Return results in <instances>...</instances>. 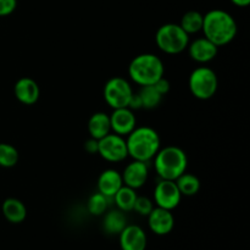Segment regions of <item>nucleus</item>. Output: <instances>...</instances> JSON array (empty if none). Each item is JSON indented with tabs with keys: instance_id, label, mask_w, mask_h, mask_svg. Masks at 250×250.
Returning <instances> with one entry per match:
<instances>
[{
	"instance_id": "nucleus-27",
	"label": "nucleus",
	"mask_w": 250,
	"mask_h": 250,
	"mask_svg": "<svg viewBox=\"0 0 250 250\" xmlns=\"http://www.w3.org/2000/svg\"><path fill=\"white\" fill-rule=\"evenodd\" d=\"M16 7L17 0H0V17L11 15Z\"/></svg>"
},
{
	"instance_id": "nucleus-10",
	"label": "nucleus",
	"mask_w": 250,
	"mask_h": 250,
	"mask_svg": "<svg viewBox=\"0 0 250 250\" xmlns=\"http://www.w3.org/2000/svg\"><path fill=\"white\" fill-rule=\"evenodd\" d=\"M110 117V125H111V132L119 136L127 137L137 127V119L133 114V110L129 107H120V109H112Z\"/></svg>"
},
{
	"instance_id": "nucleus-23",
	"label": "nucleus",
	"mask_w": 250,
	"mask_h": 250,
	"mask_svg": "<svg viewBox=\"0 0 250 250\" xmlns=\"http://www.w3.org/2000/svg\"><path fill=\"white\" fill-rule=\"evenodd\" d=\"M142 100V107L144 109H154L161 103L163 95L155 89L154 85H143L138 92Z\"/></svg>"
},
{
	"instance_id": "nucleus-7",
	"label": "nucleus",
	"mask_w": 250,
	"mask_h": 250,
	"mask_svg": "<svg viewBox=\"0 0 250 250\" xmlns=\"http://www.w3.org/2000/svg\"><path fill=\"white\" fill-rule=\"evenodd\" d=\"M133 89L131 83L122 77H112L104 85V99L112 109L128 107Z\"/></svg>"
},
{
	"instance_id": "nucleus-3",
	"label": "nucleus",
	"mask_w": 250,
	"mask_h": 250,
	"mask_svg": "<svg viewBox=\"0 0 250 250\" xmlns=\"http://www.w3.org/2000/svg\"><path fill=\"white\" fill-rule=\"evenodd\" d=\"M153 159L155 172L161 180L176 181L187 170V154L180 146H170L160 148Z\"/></svg>"
},
{
	"instance_id": "nucleus-17",
	"label": "nucleus",
	"mask_w": 250,
	"mask_h": 250,
	"mask_svg": "<svg viewBox=\"0 0 250 250\" xmlns=\"http://www.w3.org/2000/svg\"><path fill=\"white\" fill-rule=\"evenodd\" d=\"M1 211L5 219L11 224H21L26 220V205L16 198H7L1 205Z\"/></svg>"
},
{
	"instance_id": "nucleus-16",
	"label": "nucleus",
	"mask_w": 250,
	"mask_h": 250,
	"mask_svg": "<svg viewBox=\"0 0 250 250\" xmlns=\"http://www.w3.org/2000/svg\"><path fill=\"white\" fill-rule=\"evenodd\" d=\"M122 186H124V181H122L121 173L114 168L104 170L98 178V192L109 199H112V197L116 194V192Z\"/></svg>"
},
{
	"instance_id": "nucleus-26",
	"label": "nucleus",
	"mask_w": 250,
	"mask_h": 250,
	"mask_svg": "<svg viewBox=\"0 0 250 250\" xmlns=\"http://www.w3.org/2000/svg\"><path fill=\"white\" fill-rule=\"evenodd\" d=\"M153 209V200L149 199L148 197H137L136 203H134L133 207V210L137 214L142 215V216H148Z\"/></svg>"
},
{
	"instance_id": "nucleus-2",
	"label": "nucleus",
	"mask_w": 250,
	"mask_h": 250,
	"mask_svg": "<svg viewBox=\"0 0 250 250\" xmlns=\"http://www.w3.org/2000/svg\"><path fill=\"white\" fill-rule=\"evenodd\" d=\"M128 156L133 160L148 161L153 160L161 148V139L158 132L148 126L136 127L126 138Z\"/></svg>"
},
{
	"instance_id": "nucleus-14",
	"label": "nucleus",
	"mask_w": 250,
	"mask_h": 250,
	"mask_svg": "<svg viewBox=\"0 0 250 250\" xmlns=\"http://www.w3.org/2000/svg\"><path fill=\"white\" fill-rule=\"evenodd\" d=\"M187 49L190 58L199 63L210 62L216 58L217 53H219V46L215 45L205 37L194 39L192 43L189 42Z\"/></svg>"
},
{
	"instance_id": "nucleus-29",
	"label": "nucleus",
	"mask_w": 250,
	"mask_h": 250,
	"mask_svg": "<svg viewBox=\"0 0 250 250\" xmlns=\"http://www.w3.org/2000/svg\"><path fill=\"white\" fill-rule=\"evenodd\" d=\"M128 107L131 110H138L142 107V100L138 93H133L131 97V100L128 103Z\"/></svg>"
},
{
	"instance_id": "nucleus-4",
	"label": "nucleus",
	"mask_w": 250,
	"mask_h": 250,
	"mask_svg": "<svg viewBox=\"0 0 250 250\" xmlns=\"http://www.w3.org/2000/svg\"><path fill=\"white\" fill-rule=\"evenodd\" d=\"M164 73L165 66L163 60L150 53L137 55L128 66L129 78L141 87L153 85L156 81L164 77Z\"/></svg>"
},
{
	"instance_id": "nucleus-5",
	"label": "nucleus",
	"mask_w": 250,
	"mask_h": 250,
	"mask_svg": "<svg viewBox=\"0 0 250 250\" xmlns=\"http://www.w3.org/2000/svg\"><path fill=\"white\" fill-rule=\"evenodd\" d=\"M155 42L158 48L168 55H176L188 48L189 34L177 23H165L156 31Z\"/></svg>"
},
{
	"instance_id": "nucleus-12",
	"label": "nucleus",
	"mask_w": 250,
	"mask_h": 250,
	"mask_svg": "<svg viewBox=\"0 0 250 250\" xmlns=\"http://www.w3.org/2000/svg\"><path fill=\"white\" fill-rule=\"evenodd\" d=\"M146 217H148L149 229L156 236H166L172 232L175 227V217L170 210L156 207Z\"/></svg>"
},
{
	"instance_id": "nucleus-6",
	"label": "nucleus",
	"mask_w": 250,
	"mask_h": 250,
	"mask_svg": "<svg viewBox=\"0 0 250 250\" xmlns=\"http://www.w3.org/2000/svg\"><path fill=\"white\" fill-rule=\"evenodd\" d=\"M189 90L197 99H211L217 92L219 80L214 70L208 66H200L192 71L188 80Z\"/></svg>"
},
{
	"instance_id": "nucleus-19",
	"label": "nucleus",
	"mask_w": 250,
	"mask_h": 250,
	"mask_svg": "<svg viewBox=\"0 0 250 250\" xmlns=\"http://www.w3.org/2000/svg\"><path fill=\"white\" fill-rule=\"evenodd\" d=\"M127 226V219L124 211L116 209L106 211L103 220V227L109 234H120Z\"/></svg>"
},
{
	"instance_id": "nucleus-1",
	"label": "nucleus",
	"mask_w": 250,
	"mask_h": 250,
	"mask_svg": "<svg viewBox=\"0 0 250 250\" xmlns=\"http://www.w3.org/2000/svg\"><path fill=\"white\" fill-rule=\"evenodd\" d=\"M202 32L205 38L212 42L215 45L224 46L231 43L236 37V20L225 10L214 9L204 15Z\"/></svg>"
},
{
	"instance_id": "nucleus-25",
	"label": "nucleus",
	"mask_w": 250,
	"mask_h": 250,
	"mask_svg": "<svg viewBox=\"0 0 250 250\" xmlns=\"http://www.w3.org/2000/svg\"><path fill=\"white\" fill-rule=\"evenodd\" d=\"M19 150L14 146L0 143V167L10 168L19 163Z\"/></svg>"
},
{
	"instance_id": "nucleus-13",
	"label": "nucleus",
	"mask_w": 250,
	"mask_h": 250,
	"mask_svg": "<svg viewBox=\"0 0 250 250\" xmlns=\"http://www.w3.org/2000/svg\"><path fill=\"white\" fill-rule=\"evenodd\" d=\"M124 185L133 189H139L146 185L149 176V166L144 161L133 160L125 167L121 173Z\"/></svg>"
},
{
	"instance_id": "nucleus-28",
	"label": "nucleus",
	"mask_w": 250,
	"mask_h": 250,
	"mask_svg": "<svg viewBox=\"0 0 250 250\" xmlns=\"http://www.w3.org/2000/svg\"><path fill=\"white\" fill-rule=\"evenodd\" d=\"M154 87H155V89L158 90L159 93H160L161 95H165V94H167L168 92H170V82H168L167 80H166L165 77H161L160 80L159 81H156L155 83H154Z\"/></svg>"
},
{
	"instance_id": "nucleus-11",
	"label": "nucleus",
	"mask_w": 250,
	"mask_h": 250,
	"mask_svg": "<svg viewBox=\"0 0 250 250\" xmlns=\"http://www.w3.org/2000/svg\"><path fill=\"white\" fill-rule=\"evenodd\" d=\"M121 250H146L148 238L144 229L138 225H127L119 234Z\"/></svg>"
},
{
	"instance_id": "nucleus-9",
	"label": "nucleus",
	"mask_w": 250,
	"mask_h": 250,
	"mask_svg": "<svg viewBox=\"0 0 250 250\" xmlns=\"http://www.w3.org/2000/svg\"><path fill=\"white\" fill-rule=\"evenodd\" d=\"M181 199H182V194H181L175 181L160 180L155 186L154 203L156 204V207L172 211L180 205Z\"/></svg>"
},
{
	"instance_id": "nucleus-22",
	"label": "nucleus",
	"mask_w": 250,
	"mask_h": 250,
	"mask_svg": "<svg viewBox=\"0 0 250 250\" xmlns=\"http://www.w3.org/2000/svg\"><path fill=\"white\" fill-rule=\"evenodd\" d=\"M203 19H204V15L195 10H190L183 15L180 26L187 34H195L198 32H202Z\"/></svg>"
},
{
	"instance_id": "nucleus-24",
	"label": "nucleus",
	"mask_w": 250,
	"mask_h": 250,
	"mask_svg": "<svg viewBox=\"0 0 250 250\" xmlns=\"http://www.w3.org/2000/svg\"><path fill=\"white\" fill-rule=\"evenodd\" d=\"M107 208H109V198L103 195L102 193H94L88 199L87 209L93 216H102L107 211Z\"/></svg>"
},
{
	"instance_id": "nucleus-31",
	"label": "nucleus",
	"mask_w": 250,
	"mask_h": 250,
	"mask_svg": "<svg viewBox=\"0 0 250 250\" xmlns=\"http://www.w3.org/2000/svg\"><path fill=\"white\" fill-rule=\"evenodd\" d=\"M231 2L238 7H246L250 4V0H231Z\"/></svg>"
},
{
	"instance_id": "nucleus-18",
	"label": "nucleus",
	"mask_w": 250,
	"mask_h": 250,
	"mask_svg": "<svg viewBox=\"0 0 250 250\" xmlns=\"http://www.w3.org/2000/svg\"><path fill=\"white\" fill-rule=\"evenodd\" d=\"M88 132L90 134V138H94L97 141L111 133L109 115L105 114V112H95V114H93L90 116L89 121H88Z\"/></svg>"
},
{
	"instance_id": "nucleus-21",
	"label": "nucleus",
	"mask_w": 250,
	"mask_h": 250,
	"mask_svg": "<svg viewBox=\"0 0 250 250\" xmlns=\"http://www.w3.org/2000/svg\"><path fill=\"white\" fill-rule=\"evenodd\" d=\"M175 182L177 185L178 189H180L181 194L186 195V197L195 195L200 189L199 178L195 175H193V173H182Z\"/></svg>"
},
{
	"instance_id": "nucleus-30",
	"label": "nucleus",
	"mask_w": 250,
	"mask_h": 250,
	"mask_svg": "<svg viewBox=\"0 0 250 250\" xmlns=\"http://www.w3.org/2000/svg\"><path fill=\"white\" fill-rule=\"evenodd\" d=\"M98 148H99V146H98L97 139L90 138V139H88L87 142H85L84 149L89 154H98Z\"/></svg>"
},
{
	"instance_id": "nucleus-15",
	"label": "nucleus",
	"mask_w": 250,
	"mask_h": 250,
	"mask_svg": "<svg viewBox=\"0 0 250 250\" xmlns=\"http://www.w3.org/2000/svg\"><path fill=\"white\" fill-rule=\"evenodd\" d=\"M14 93L16 99L24 105H33L38 102L41 89L38 83L29 77H22L15 83Z\"/></svg>"
},
{
	"instance_id": "nucleus-8",
	"label": "nucleus",
	"mask_w": 250,
	"mask_h": 250,
	"mask_svg": "<svg viewBox=\"0 0 250 250\" xmlns=\"http://www.w3.org/2000/svg\"><path fill=\"white\" fill-rule=\"evenodd\" d=\"M98 154L109 163H121L128 156L125 137L116 133H109L98 141Z\"/></svg>"
},
{
	"instance_id": "nucleus-20",
	"label": "nucleus",
	"mask_w": 250,
	"mask_h": 250,
	"mask_svg": "<svg viewBox=\"0 0 250 250\" xmlns=\"http://www.w3.org/2000/svg\"><path fill=\"white\" fill-rule=\"evenodd\" d=\"M137 193L136 189L131 187H127V186H122L119 190L116 192V194L112 197L115 204H116L117 209L121 210V211L127 212L132 211L134 207V203L137 199Z\"/></svg>"
}]
</instances>
